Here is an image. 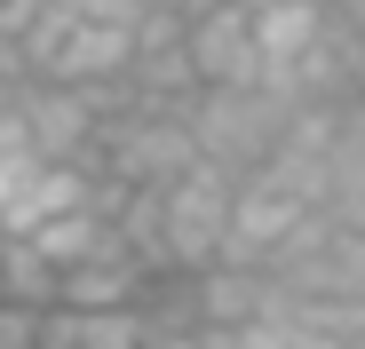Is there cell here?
<instances>
[{
  "mask_svg": "<svg viewBox=\"0 0 365 349\" xmlns=\"http://www.w3.org/2000/svg\"><path fill=\"white\" fill-rule=\"evenodd\" d=\"M0 349H40V310L0 302Z\"/></svg>",
  "mask_w": 365,
  "mask_h": 349,
  "instance_id": "11",
  "label": "cell"
},
{
  "mask_svg": "<svg viewBox=\"0 0 365 349\" xmlns=\"http://www.w3.org/2000/svg\"><path fill=\"white\" fill-rule=\"evenodd\" d=\"M88 159L103 167V183H119V191H167L175 174L199 167V143H191L182 103H128V111H103Z\"/></svg>",
  "mask_w": 365,
  "mask_h": 349,
  "instance_id": "1",
  "label": "cell"
},
{
  "mask_svg": "<svg viewBox=\"0 0 365 349\" xmlns=\"http://www.w3.org/2000/svg\"><path fill=\"white\" fill-rule=\"evenodd\" d=\"M182 48H191L199 88H255L262 48H255V9L247 0H215V9L182 16Z\"/></svg>",
  "mask_w": 365,
  "mask_h": 349,
  "instance_id": "6",
  "label": "cell"
},
{
  "mask_svg": "<svg viewBox=\"0 0 365 349\" xmlns=\"http://www.w3.org/2000/svg\"><path fill=\"white\" fill-rule=\"evenodd\" d=\"M334 222H349V230H365V191H349V199H334Z\"/></svg>",
  "mask_w": 365,
  "mask_h": 349,
  "instance_id": "12",
  "label": "cell"
},
{
  "mask_svg": "<svg viewBox=\"0 0 365 349\" xmlns=\"http://www.w3.org/2000/svg\"><path fill=\"white\" fill-rule=\"evenodd\" d=\"M365 191V88L334 103V151H326V207Z\"/></svg>",
  "mask_w": 365,
  "mask_h": 349,
  "instance_id": "9",
  "label": "cell"
},
{
  "mask_svg": "<svg viewBox=\"0 0 365 349\" xmlns=\"http://www.w3.org/2000/svg\"><path fill=\"white\" fill-rule=\"evenodd\" d=\"M16 127L40 159L56 167H80L96 151V127H103V103L88 88H64V80H24L16 88Z\"/></svg>",
  "mask_w": 365,
  "mask_h": 349,
  "instance_id": "4",
  "label": "cell"
},
{
  "mask_svg": "<svg viewBox=\"0 0 365 349\" xmlns=\"http://www.w3.org/2000/svg\"><path fill=\"white\" fill-rule=\"evenodd\" d=\"M318 199H302V191H286L278 174H238L230 183V239H222V262H255V270H270V254L294 239V222L310 214Z\"/></svg>",
  "mask_w": 365,
  "mask_h": 349,
  "instance_id": "5",
  "label": "cell"
},
{
  "mask_svg": "<svg viewBox=\"0 0 365 349\" xmlns=\"http://www.w3.org/2000/svg\"><path fill=\"white\" fill-rule=\"evenodd\" d=\"M182 120H191L199 159H215L222 174H255L270 159V143L286 135V120H294V95L270 88V80H255V88H199L182 103Z\"/></svg>",
  "mask_w": 365,
  "mask_h": 349,
  "instance_id": "2",
  "label": "cell"
},
{
  "mask_svg": "<svg viewBox=\"0 0 365 349\" xmlns=\"http://www.w3.org/2000/svg\"><path fill=\"white\" fill-rule=\"evenodd\" d=\"M230 183L215 159H199L191 174H175L159 191V246H167V270H207L222 262V239H230Z\"/></svg>",
  "mask_w": 365,
  "mask_h": 349,
  "instance_id": "3",
  "label": "cell"
},
{
  "mask_svg": "<svg viewBox=\"0 0 365 349\" xmlns=\"http://www.w3.org/2000/svg\"><path fill=\"white\" fill-rule=\"evenodd\" d=\"M16 88H24V80H0V120H9V111H16Z\"/></svg>",
  "mask_w": 365,
  "mask_h": 349,
  "instance_id": "14",
  "label": "cell"
},
{
  "mask_svg": "<svg viewBox=\"0 0 365 349\" xmlns=\"http://www.w3.org/2000/svg\"><path fill=\"white\" fill-rule=\"evenodd\" d=\"M255 9V48H262V80L286 88L302 64H310V48L326 32V0H247Z\"/></svg>",
  "mask_w": 365,
  "mask_h": 349,
  "instance_id": "7",
  "label": "cell"
},
{
  "mask_svg": "<svg viewBox=\"0 0 365 349\" xmlns=\"http://www.w3.org/2000/svg\"><path fill=\"white\" fill-rule=\"evenodd\" d=\"M40 349H143V310L119 302V310H64L48 302L40 310Z\"/></svg>",
  "mask_w": 365,
  "mask_h": 349,
  "instance_id": "8",
  "label": "cell"
},
{
  "mask_svg": "<svg viewBox=\"0 0 365 349\" xmlns=\"http://www.w3.org/2000/svg\"><path fill=\"white\" fill-rule=\"evenodd\" d=\"M48 9L88 16V24H135V16H143V0H48Z\"/></svg>",
  "mask_w": 365,
  "mask_h": 349,
  "instance_id": "10",
  "label": "cell"
},
{
  "mask_svg": "<svg viewBox=\"0 0 365 349\" xmlns=\"http://www.w3.org/2000/svg\"><path fill=\"white\" fill-rule=\"evenodd\" d=\"M143 349H199V325L191 333H143Z\"/></svg>",
  "mask_w": 365,
  "mask_h": 349,
  "instance_id": "13",
  "label": "cell"
}]
</instances>
